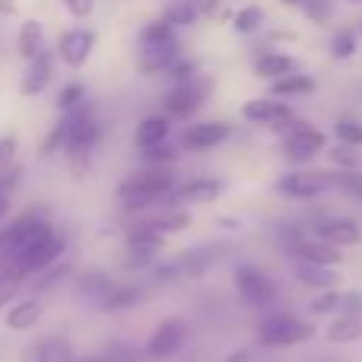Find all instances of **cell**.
<instances>
[{"mask_svg": "<svg viewBox=\"0 0 362 362\" xmlns=\"http://www.w3.org/2000/svg\"><path fill=\"white\" fill-rule=\"evenodd\" d=\"M172 38H178L175 35V25L169 23V19H153V23H146L144 29H140V38L137 42L140 45H159V42H172Z\"/></svg>", "mask_w": 362, "mask_h": 362, "instance_id": "obj_27", "label": "cell"}, {"mask_svg": "<svg viewBox=\"0 0 362 362\" xmlns=\"http://www.w3.org/2000/svg\"><path fill=\"white\" fill-rule=\"evenodd\" d=\"M146 229H153V232H159V235H169V232H181L187 226V213H163V216H153V219H146Z\"/></svg>", "mask_w": 362, "mask_h": 362, "instance_id": "obj_31", "label": "cell"}, {"mask_svg": "<svg viewBox=\"0 0 362 362\" xmlns=\"http://www.w3.org/2000/svg\"><path fill=\"white\" fill-rule=\"evenodd\" d=\"M80 289H83V296H89V299H95L102 305V302L108 299V293L115 289V283L108 280V276H102V274H89V276H83L80 280Z\"/></svg>", "mask_w": 362, "mask_h": 362, "instance_id": "obj_30", "label": "cell"}, {"mask_svg": "<svg viewBox=\"0 0 362 362\" xmlns=\"http://www.w3.org/2000/svg\"><path fill=\"white\" fill-rule=\"evenodd\" d=\"M283 127H289L286 140H283V153H286L289 163H308V159H315L321 150H325L327 137L318 131V127H308V124H302V121L299 124L289 121V124H283Z\"/></svg>", "mask_w": 362, "mask_h": 362, "instance_id": "obj_4", "label": "cell"}, {"mask_svg": "<svg viewBox=\"0 0 362 362\" xmlns=\"http://www.w3.org/2000/svg\"><path fill=\"white\" fill-rule=\"evenodd\" d=\"M38 359L42 362H74V353H70V346L64 344V340H45V344L38 346Z\"/></svg>", "mask_w": 362, "mask_h": 362, "instance_id": "obj_34", "label": "cell"}, {"mask_svg": "<svg viewBox=\"0 0 362 362\" xmlns=\"http://www.w3.org/2000/svg\"><path fill=\"white\" fill-rule=\"evenodd\" d=\"M86 362H112V359H86Z\"/></svg>", "mask_w": 362, "mask_h": 362, "instance_id": "obj_51", "label": "cell"}, {"mask_svg": "<svg viewBox=\"0 0 362 362\" xmlns=\"http://www.w3.org/2000/svg\"><path fill=\"white\" fill-rule=\"evenodd\" d=\"M315 89H318V83L308 74H302V70L270 83V95H274V99H296V95H308V93H315Z\"/></svg>", "mask_w": 362, "mask_h": 362, "instance_id": "obj_19", "label": "cell"}, {"mask_svg": "<svg viewBox=\"0 0 362 362\" xmlns=\"http://www.w3.org/2000/svg\"><path fill=\"white\" fill-rule=\"evenodd\" d=\"M83 102H86V86H83L80 80H70L67 86L61 89V95H57V108H61V112H70V108L83 105Z\"/></svg>", "mask_w": 362, "mask_h": 362, "instance_id": "obj_32", "label": "cell"}, {"mask_svg": "<svg viewBox=\"0 0 362 362\" xmlns=\"http://www.w3.org/2000/svg\"><path fill=\"white\" fill-rule=\"evenodd\" d=\"M197 4H200V0H197Z\"/></svg>", "mask_w": 362, "mask_h": 362, "instance_id": "obj_53", "label": "cell"}, {"mask_svg": "<svg viewBox=\"0 0 362 362\" xmlns=\"http://www.w3.org/2000/svg\"><path fill=\"white\" fill-rule=\"evenodd\" d=\"M223 362H248V353H235V356H229V359H223Z\"/></svg>", "mask_w": 362, "mask_h": 362, "instance_id": "obj_47", "label": "cell"}, {"mask_svg": "<svg viewBox=\"0 0 362 362\" xmlns=\"http://www.w3.org/2000/svg\"><path fill=\"white\" fill-rule=\"evenodd\" d=\"M280 4H283V6H302L305 0H280Z\"/></svg>", "mask_w": 362, "mask_h": 362, "instance_id": "obj_49", "label": "cell"}, {"mask_svg": "<svg viewBox=\"0 0 362 362\" xmlns=\"http://www.w3.org/2000/svg\"><path fill=\"white\" fill-rule=\"evenodd\" d=\"M340 305H344V296H340L337 289H327L325 296H318V299L312 302V312L315 315H327V312H337Z\"/></svg>", "mask_w": 362, "mask_h": 362, "instance_id": "obj_38", "label": "cell"}, {"mask_svg": "<svg viewBox=\"0 0 362 362\" xmlns=\"http://www.w3.org/2000/svg\"><path fill=\"white\" fill-rule=\"evenodd\" d=\"M175 156H178L175 146H169V144H159V146H153V150H144V159L150 165H169Z\"/></svg>", "mask_w": 362, "mask_h": 362, "instance_id": "obj_39", "label": "cell"}, {"mask_svg": "<svg viewBox=\"0 0 362 362\" xmlns=\"http://www.w3.org/2000/svg\"><path fill=\"white\" fill-rule=\"evenodd\" d=\"M235 286H238V293H242V299L255 308H267L270 302L276 299L274 280H270L261 267H255V264H242V267H235Z\"/></svg>", "mask_w": 362, "mask_h": 362, "instance_id": "obj_5", "label": "cell"}, {"mask_svg": "<svg viewBox=\"0 0 362 362\" xmlns=\"http://www.w3.org/2000/svg\"><path fill=\"white\" fill-rule=\"evenodd\" d=\"M210 89H213V80L204 74H197L187 83H175V86L169 89V95H165V112H169L172 118H191L206 102Z\"/></svg>", "mask_w": 362, "mask_h": 362, "instance_id": "obj_3", "label": "cell"}, {"mask_svg": "<svg viewBox=\"0 0 362 362\" xmlns=\"http://www.w3.org/2000/svg\"><path fill=\"white\" fill-rule=\"evenodd\" d=\"M318 238L337 245V248H350V245L362 242V229L353 219H327V223L318 226Z\"/></svg>", "mask_w": 362, "mask_h": 362, "instance_id": "obj_16", "label": "cell"}, {"mask_svg": "<svg viewBox=\"0 0 362 362\" xmlns=\"http://www.w3.org/2000/svg\"><path fill=\"white\" fill-rule=\"evenodd\" d=\"M242 118L251 121V124H264V127H283L293 121V108L286 105V102L274 99V95H267V99H251L242 105Z\"/></svg>", "mask_w": 362, "mask_h": 362, "instance_id": "obj_10", "label": "cell"}, {"mask_svg": "<svg viewBox=\"0 0 362 362\" xmlns=\"http://www.w3.org/2000/svg\"><path fill=\"white\" fill-rule=\"evenodd\" d=\"M127 245H131L134 255H146V257H150V255H156V251L163 248V235H159V232H153V229H146V226H140V229L131 235V242H127Z\"/></svg>", "mask_w": 362, "mask_h": 362, "instance_id": "obj_28", "label": "cell"}, {"mask_svg": "<svg viewBox=\"0 0 362 362\" xmlns=\"http://www.w3.org/2000/svg\"><path fill=\"white\" fill-rule=\"evenodd\" d=\"M13 156H16V137H0V169H6Z\"/></svg>", "mask_w": 362, "mask_h": 362, "instance_id": "obj_44", "label": "cell"}, {"mask_svg": "<svg viewBox=\"0 0 362 362\" xmlns=\"http://www.w3.org/2000/svg\"><path fill=\"white\" fill-rule=\"evenodd\" d=\"M296 276H299L302 283H308V286H318V289H331L340 283V276L334 274L331 267H325V264H296Z\"/></svg>", "mask_w": 362, "mask_h": 362, "instance_id": "obj_22", "label": "cell"}, {"mask_svg": "<svg viewBox=\"0 0 362 362\" xmlns=\"http://www.w3.org/2000/svg\"><path fill=\"white\" fill-rule=\"evenodd\" d=\"M334 185V175L331 172H289L276 181V191L283 197H293V200H312V197H321L327 187Z\"/></svg>", "mask_w": 362, "mask_h": 362, "instance_id": "obj_7", "label": "cell"}, {"mask_svg": "<svg viewBox=\"0 0 362 362\" xmlns=\"http://www.w3.org/2000/svg\"><path fill=\"white\" fill-rule=\"evenodd\" d=\"M16 51L25 64L35 61L38 54H45V29L38 19H25L16 32Z\"/></svg>", "mask_w": 362, "mask_h": 362, "instance_id": "obj_18", "label": "cell"}, {"mask_svg": "<svg viewBox=\"0 0 362 362\" xmlns=\"http://www.w3.org/2000/svg\"><path fill=\"white\" fill-rule=\"evenodd\" d=\"M38 219H45V216H35V210H32L29 216H23V219H19V223H13L10 229H6L4 235H0V255H10V251L16 248V245L23 242L25 235H29V232H32V226H35Z\"/></svg>", "mask_w": 362, "mask_h": 362, "instance_id": "obj_24", "label": "cell"}, {"mask_svg": "<svg viewBox=\"0 0 362 362\" xmlns=\"http://www.w3.org/2000/svg\"><path fill=\"white\" fill-rule=\"evenodd\" d=\"M359 51V32L356 29H337L331 35V57L337 61H346Z\"/></svg>", "mask_w": 362, "mask_h": 362, "instance_id": "obj_26", "label": "cell"}, {"mask_svg": "<svg viewBox=\"0 0 362 362\" xmlns=\"http://www.w3.org/2000/svg\"><path fill=\"white\" fill-rule=\"evenodd\" d=\"M0 13H4V16H13V13H16V4H13V0H0Z\"/></svg>", "mask_w": 362, "mask_h": 362, "instance_id": "obj_46", "label": "cell"}, {"mask_svg": "<svg viewBox=\"0 0 362 362\" xmlns=\"http://www.w3.org/2000/svg\"><path fill=\"white\" fill-rule=\"evenodd\" d=\"M16 280H19V276H13V274L0 276V305H4V302L13 296V286H16Z\"/></svg>", "mask_w": 362, "mask_h": 362, "instance_id": "obj_45", "label": "cell"}, {"mask_svg": "<svg viewBox=\"0 0 362 362\" xmlns=\"http://www.w3.org/2000/svg\"><path fill=\"white\" fill-rule=\"evenodd\" d=\"M261 25H264V10L257 4L242 6V10H235V16H232V29H235L238 35H251V32H257Z\"/></svg>", "mask_w": 362, "mask_h": 362, "instance_id": "obj_25", "label": "cell"}, {"mask_svg": "<svg viewBox=\"0 0 362 362\" xmlns=\"http://www.w3.org/2000/svg\"><path fill=\"white\" fill-rule=\"evenodd\" d=\"M38 318H42V302L23 299L19 305L10 308V315H6V327H13V331H29V327L38 325Z\"/></svg>", "mask_w": 362, "mask_h": 362, "instance_id": "obj_21", "label": "cell"}, {"mask_svg": "<svg viewBox=\"0 0 362 362\" xmlns=\"http://www.w3.org/2000/svg\"><path fill=\"white\" fill-rule=\"evenodd\" d=\"M344 4H353V6H362V0H344Z\"/></svg>", "mask_w": 362, "mask_h": 362, "instance_id": "obj_50", "label": "cell"}, {"mask_svg": "<svg viewBox=\"0 0 362 362\" xmlns=\"http://www.w3.org/2000/svg\"><path fill=\"white\" fill-rule=\"evenodd\" d=\"M362 337V315L359 312H344L337 315L331 327H327V340L331 344H350V340Z\"/></svg>", "mask_w": 362, "mask_h": 362, "instance_id": "obj_20", "label": "cell"}, {"mask_svg": "<svg viewBox=\"0 0 362 362\" xmlns=\"http://www.w3.org/2000/svg\"><path fill=\"white\" fill-rule=\"evenodd\" d=\"M315 334V327L308 321L296 318V315H270L267 321H261V337L264 346H296V344H305L308 337Z\"/></svg>", "mask_w": 362, "mask_h": 362, "instance_id": "obj_2", "label": "cell"}, {"mask_svg": "<svg viewBox=\"0 0 362 362\" xmlns=\"http://www.w3.org/2000/svg\"><path fill=\"white\" fill-rule=\"evenodd\" d=\"M299 10L305 13L308 23L325 25L327 19H331V13H334V4H331V0H305V4H302Z\"/></svg>", "mask_w": 362, "mask_h": 362, "instance_id": "obj_36", "label": "cell"}, {"mask_svg": "<svg viewBox=\"0 0 362 362\" xmlns=\"http://www.w3.org/2000/svg\"><path fill=\"white\" fill-rule=\"evenodd\" d=\"M223 245H204V248L197 251H187V255H181V264H185L187 274H200V270L213 267V264L219 261V255H223Z\"/></svg>", "mask_w": 362, "mask_h": 362, "instance_id": "obj_23", "label": "cell"}, {"mask_svg": "<svg viewBox=\"0 0 362 362\" xmlns=\"http://www.w3.org/2000/svg\"><path fill=\"white\" fill-rule=\"evenodd\" d=\"M229 140V124L226 121H200V124H191L181 137V144L187 150H213V146L226 144Z\"/></svg>", "mask_w": 362, "mask_h": 362, "instance_id": "obj_11", "label": "cell"}, {"mask_svg": "<svg viewBox=\"0 0 362 362\" xmlns=\"http://www.w3.org/2000/svg\"><path fill=\"white\" fill-rule=\"evenodd\" d=\"M232 16L235 13L229 10L226 0H200V19L206 23H232Z\"/></svg>", "mask_w": 362, "mask_h": 362, "instance_id": "obj_33", "label": "cell"}, {"mask_svg": "<svg viewBox=\"0 0 362 362\" xmlns=\"http://www.w3.org/2000/svg\"><path fill=\"white\" fill-rule=\"evenodd\" d=\"M95 45H99V32L86 29V25H76V29H67L57 42V57L67 64L70 70H80L83 64L93 57Z\"/></svg>", "mask_w": 362, "mask_h": 362, "instance_id": "obj_6", "label": "cell"}, {"mask_svg": "<svg viewBox=\"0 0 362 362\" xmlns=\"http://www.w3.org/2000/svg\"><path fill=\"white\" fill-rule=\"evenodd\" d=\"M6 204H10V197H6V194H0V216L6 213Z\"/></svg>", "mask_w": 362, "mask_h": 362, "instance_id": "obj_48", "label": "cell"}, {"mask_svg": "<svg viewBox=\"0 0 362 362\" xmlns=\"http://www.w3.org/2000/svg\"><path fill=\"white\" fill-rule=\"evenodd\" d=\"M334 134H337L340 144L346 146H362V124L353 118H340L337 124H334Z\"/></svg>", "mask_w": 362, "mask_h": 362, "instance_id": "obj_35", "label": "cell"}, {"mask_svg": "<svg viewBox=\"0 0 362 362\" xmlns=\"http://www.w3.org/2000/svg\"><path fill=\"white\" fill-rule=\"evenodd\" d=\"M315 362H334V359H315Z\"/></svg>", "mask_w": 362, "mask_h": 362, "instance_id": "obj_52", "label": "cell"}, {"mask_svg": "<svg viewBox=\"0 0 362 362\" xmlns=\"http://www.w3.org/2000/svg\"><path fill=\"white\" fill-rule=\"evenodd\" d=\"M175 191V175L169 165H146L144 172H134L118 185V200L127 210H144L156 200L169 197Z\"/></svg>", "mask_w": 362, "mask_h": 362, "instance_id": "obj_1", "label": "cell"}, {"mask_svg": "<svg viewBox=\"0 0 362 362\" xmlns=\"http://www.w3.org/2000/svg\"><path fill=\"white\" fill-rule=\"evenodd\" d=\"M51 74H54V61H51V54L45 51V54H38L35 61H29L23 80H19V93L23 95H42L45 86L51 83Z\"/></svg>", "mask_w": 362, "mask_h": 362, "instance_id": "obj_14", "label": "cell"}, {"mask_svg": "<svg viewBox=\"0 0 362 362\" xmlns=\"http://www.w3.org/2000/svg\"><path fill=\"white\" fill-rule=\"evenodd\" d=\"M181 61V45L178 38L172 42H159V45H140V54H137V67L144 76H159V74H169L172 67Z\"/></svg>", "mask_w": 362, "mask_h": 362, "instance_id": "obj_8", "label": "cell"}, {"mask_svg": "<svg viewBox=\"0 0 362 362\" xmlns=\"http://www.w3.org/2000/svg\"><path fill=\"white\" fill-rule=\"evenodd\" d=\"M334 185H337L340 191H346V194H350V197L362 200V172H356V169L334 172Z\"/></svg>", "mask_w": 362, "mask_h": 362, "instance_id": "obj_37", "label": "cell"}, {"mask_svg": "<svg viewBox=\"0 0 362 362\" xmlns=\"http://www.w3.org/2000/svg\"><path fill=\"white\" fill-rule=\"evenodd\" d=\"M169 118H163V115H150V118H144L137 124V131H134V144H137V150H153V146L165 144L169 140Z\"/></svg>", "mask_w": 362, "mask_h": 362, "instance_id": "obj_17", "label": "cell"}, {"mask_svg": "<svg viewBox=\"0 0 362 362\" xmlns=\"http://www.w3.org/2000/svg\"><path fill=\"white\" fill-rule=\"evenodd\" d=\"M185 344V321L181 318H169L153 331V337L146 340V356L153 362H163V359H172L175 353L181 350Z\"/></svg>", "mask_w": 362, "mask_h": 362, "instance_id": "obj_9", "label": "cell"}, {"mask_svg": "<svg viewBox=\"0 0 362 362\" xmlns=\"http://www.w3.org/2000/svg\"><path fill=\"white\" fill-rule=\"evenodd\" d=\"M293 255L299 257V261H308V264H325V267H334V264H340V251L337 245L325 242V238H296L293 245Z\"/></svg>", "mask_w": 362, "mask_h": 362, "instance_id": "obj_13", "label": "cell"}, {"mask_svg": "<svg viewBox=\"0 0 362 362\" xmlns=\"http://www.w3.org/2000/svg\"><path fill=\"white\" fill-rule=\"evenodd\" d=\"M219 194H223V181L219 178H194V181H187V185H181L169 194V204H175V206L210 204V200H216Z\"/></svg>", "mask_w": 362, "mask_h": 362, "instance_id": "obj_12", "label": "cell"}, {"mask_svg": "<svg viewBox=\"0 0 362 362\" xmlns=\"http://www.w3.org/2000/svg\"><path fill=\"white\" fill-rule=\"evenodd\" d=\"M169 76H172V83H187V80H194V76H197V67H194L191 61H178L175 67L169 70Z\"/></svg>", "mask_w": 362, "mask_h": 362, "instance_id": "obj_43", "label": "cell"}, {"mask_svg": "<svg viewBox=\"0 0 362 362\" xmlns=\"http://www.w3.org/2000/svg\"><path fill=\"white\" fill-rule=\"evenodd\" d=\"M353 150H356V146L340 144L337 150H331V159H334L337 165H344V169H353V165H356V153H353Z\"/></svg>", "mask_w": 362, "mask_h": 362, "instance_id": "obj_42", "label": "cell"}, {"mask_svg": "<svg viewBox=\"0 0 362 362\" xmlns=\"http://www.w3.org/2000/svg\"><path fill=\"white\" fill-rule=\"evenodd\" d=\"M64 6L70 10V16L76 19H89L95 10V0H64Z\"/></svg>", "mask_w": 362, "mask_h": 362, "instance_id": "obj_41", "label": "cell"}, {"mask_svg": "<svg viewBox=\"0 0 362 362\" xmlns=\"http://www.w3.org/2000/svg\"><path fill=\"white\" fill-rule=\"evenodd\" d=\"M255 74L261 80H280V76H289V74H299V61L293 54H283V51H264L261 57L255 61Z\"/></svg>", "mask_w": 362, "mask_h": 362, "instance_id": "obj_15", "label": "cell"}, {"mask_svg": "<svg viewBox=\"0 0 362 362\" xmlns=\"http://www.w3.org/2000/svg\"><path fill=\"white\" fill-rule=\"evenodd\" d=\"M197 16H200V4L197 0H178V4H172L169 10H165V19H169L172 25H191V23H197Z\"/></svg>", "mask_w": 362, "mask_h": 362, "instance_id": "obj_29", "label": "cell"}, {"mask_svg": "<svg viewBox=\"0 0 362 362\" xmlns=\"http://www.w3.org/2000/svg\"><path fill=\"white\" fill-rule=\"evenodd\" d=\"M134 299H137V293H134L131 286H115L112 293H108V299L102 302V308H124V305H131Z\"/></svg>", "mask_w": 362, "mask_h": 362, "instance_id": "obj_40", "label": "cell"}]
</instances>
